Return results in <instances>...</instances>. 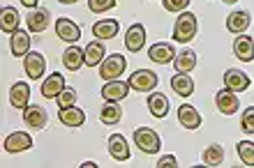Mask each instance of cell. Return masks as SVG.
<instances>
[{
	"instance_id": "18",
	"label": "cell",
	"mask_w": 254,
	"mask_h": 168,
	"mask_svg": "<svg viewBox=\"0 0 254 168\" xmlns=\"http://www.w3.org/2000/svg\"><path fill=\"white\" fill-rule=\"evenodd\" d=\"M65 90V76L63 74H49L44 81H42V94L47 97V99H56L58 94Z\"/></svg>"
},
{
	"instance_id": "30",
	"label": "cell",
	"mask_w": 254,
	"mask_h": 168,
	"mask_svg": "<svg viewBox=\"0 0 254 168\" xmlns=\"http://www.w3.org/2000/svg\"><path fill=\"white\" fill-rule=\"evenodd\" d=\"M171 87H174V92L178 94V97H190V94L194 92V81L188 74H178V72H176V76L171 79Z\"/></svg>"
},
{
	"instance_id": "15",
	"label": "cell",
	"mask_w": 254,
	"mask_h": 168,
	"mask_svg": "<svg viewBox=\"0 0 254 168\" xmlns=\"http://www.w3.org/2000/svg\"><path fill=\"white\" fill-rule=\"evenodd\" d=\"M47 108L44 106H37V104H33V106H28L26 111H23V122H26L30 129H44L47 127Z\"/></svg>"
},
{
	"instance_id": "2",
	"label": "cell",
	"mask_w": 254,
	"mask_h": 168,
	"mask_svg": "<svg viewBox=\"0 0 254 168\" xmlns=\"http://www.w3.org/2000/svg\"><path fill=\"white\" fill-rule=\"evenodd\" d=\"M134 143H136V148L141 152H146V155H155L157 150L162 148V138L160 134L150 127H139L134 129Z\"/></svg>"
},
{
	"instance_id": "28",
	"label": "cell",
	"mask_w": 254,
	"mask_h": 168,
	"mask_svg": "<svg viewBox=\"0 0 254 168\" xmlns=\"http://www.w3.org/2000/svg\"><path fill=\"white\" fill-rule=\"evenodd\" d=\"M174 67L178 74H190L194 67H196V53L194 51H181V53H176L174 58Z\"/></svg>"
},
{
	"instance_id": "24",
	"label": "cell",
	"mask_w": 254,
	"mask_h": 168,
	"mask_svg": "<svg viewBox=\"0 0 254 168\" xmlns=\"http://www.w3.org/2000/svg\"><path fill=\"white\" fill-rule=\"evenodd\" d=\"M58 118L65 127H81L83 122H86V113L81 111L79 106H67V108H61L58 111Z\"/></svg>"
},
{
	"instance_id": "12",
	"label": "cell",
	"mask_w": 254,
	"mask_h": 168,
	"mask_svg": "<svg viewBox=\"0 0 254 168\" xmlns=\"http://www.w3.org/2000/svg\"><path fill=\"white\" fill-rule=\"evenodd\" d=\"M109 155L114 157L116 162H127L129 159V143L123 134H111L109 136Z\"/></svg>"
},
{
	"instance_id": "20",
	"label": "cell",
	"mask_w": 254,
	"mask_h": 168,
	"mask_svg": "<svg viewBox=\"0 0 254 168\" xmlns=\"http://www.w3.org/2000/svg\"><path fill=\"white\" fill-rule=\"evenodd\" d=\"M33 148V136L26 131H14L5 138V150L7 152H23V150Z\"/></svg>"
},
{
	"instance_id": "29",
	"label": "cell",
	"mask_w": 254,
	"mask_h": 168,
	"mask_svg": "<svg viewBox=\"0 0 254 168\" xmlns=\"http://www.w3.org/2000/svg\"><path fill=\"white\" fill-rule=\"evenodd\" d=\"M123 118V108L118 106V101H107L100 111V120L104 125H118Z\"/></svg>"
},
{
	"instance_id": "37",
	"label": "cell",
	"mask_w": 254,
	"mask_h": 168,
	"mask_svg": "<svg viewBox=\"0 0 254 168\" xmlns=\"http://www.w3.org/2000/svg\"><path fill=\"white\" fill-rule=\"evenodd\" d=\"M157 166H162V168H174V166H178V162H176L174 155H167V157H160Z\"/></svg>"
},
{
	"instance_id": "9",
	"label": "cell",
	"mask_w": 254,
	"mask_h": 168,
	"mask_svg": "<svg viewBox=\"0 0 254 168\" xmlns=\"http://www.w3.org/2000/svg\"><path fill=\"white\" fill-rule=\"evenodd\" d=\"M56 35H58V40L67 42V44H74V42L81 37V28L76 26L72 19L63 16V19L56 21Z\"/></svg>"
},
{
	"instance_id": "6",
	"label": "cell",
	"mask_w": 254,
	"mask_h": 168,
	"mask_svg": "<svg viewBox=\"0 0 254 168\" xmlns=\"http://www.w3.org/2000/svg\"><path fill=\"white\" fill-rule=\"evenodd\" d=\"M26 23H28V30H30V33H44V30L51 26V12L44 9V7H35V9L28 12Z\"/></svg>"
},
{
	"instance_id": "3",
	"label": "cell",
	"mask_w": 254,
	"mask_h": 168,
	"mask_svg": "<svg viewBox=\"0 0 254 168\" xmlns=\"http://www.w3.org/2000/svg\"><path fill=\"white\" fill-rule=\"evenodd\" d=\"M125 67H127L125 55L121 53L107 55L100 65V76L104 81H116V79H121V74H125Z\"/></svg>"
},
{
	"instance_id": "19",
	"label": "cell",
	"mask_w": 254,
	"mask_h": 168,
	"mask_svg": "<svg viewBox=\"0 0 254 168\" xmlns=\"http://www.w3.org/2000/svg\"><path fill=\"white\" fill-rule=\"evenodd\" d=\"M250 23H252V16H250L248 12H243V9L231 12L227 16V30L234 35H243L250 28Z\"/></svg>"
},
{
	"instance_id": "36",
	"label": "cell",
	"mask_w": 254,
	"mask_h": 168,
	"mask_svg": "<svg viewBox=\"0 0 254 168\" xmlns=\"http://www.w3.org/2000/svg\"><path fill=\"white\" fill-rule=\"evenodd\" d=\"M192 0H162V5L167 12H185Z\"/></svg>"
},
{
	"instance_id": "17",
	"label": "cell",
	"mask_w": 254,
	"mask_h": 168,
	"mask_svg": "<svg viewBox=\"0 0 254 168\" xmlns=\"http://www.w3.org/2000/svg\"><path fill=\"white\" fill-rule=\"evenodd\" d=\"M148 58L153 62H157V65H169V62H174V58H176V48L171 46V44L160 42V44H153V46L148 48Z\"/></svg>"
},
{
	"instance_id": "26",
	"label": "cell",
	"mask_w": 254,
	"mask_h": 168,
	"mask_svg": "<svg viewBox=\"0 0 254 168\" xmlns=\"http://www.w3.org/2000/svg\"><path fill=\"white\" fill-rule=\"evenodd\" d=\"M63 65H65L69 72H79L81 65H86V51L79 46H69L63 53Z\"/></svg>"
},
{
	"instance_id": "14",
	"label": "cell",
	"mask_w": 254,
	"mask_h": 168,
	"mask_svg": "<svg viewBox=\"0 0 254 168\" xmlns=\"http://www.w3.org/2000/svg\"><path fill=\"white\" fill-rule=\"evenodd\" d=\"M234 53L238 60L243 62H252L254 60V37H250V35H238L234 42Z\"/></svg>"
},
{
	"instance_id": "38",
	"label": "cell",
	"mask_w": 254,
	"mask_h": 168,
	"mask_svg": "<svg viewBox=\"0 0 254 168\" xmlns=\"http://www.w3.org/2000/svg\"><path fill=\"white\" fill-rule=\"evenodd\" d=\"M37 2H40V0H21V5L28 7V9H35V7H37Z\"/></svg>"
},
{
	"instance_id": "13",
	"label": "cell",
	"mask_w": 254,
	"mask_h": 168,
	"mask_svg": "<svg viewBox=\"0 0 254 168\" xmlns=\"http://www.w3.org/2000/svg\"><path fill=\"white\" fill-rule=\"evenodd\" d=\"M250 76L245 74V72H241V69H227L224 72V87H229V90H234V92H245L250 87Z\"/></svg>"
},
{
	"instance_id": "21",
	"label": "cell",
	"mask_w": 254,
	"mask_h": 168,
	"mask_svg": "<svg viewBox=\"0 0 254 168\" xmlns=\"http://www.w3.org/2000/svg\"><path fill=\"white\" fill-rule=\"evenodd\" d=\"M178 122H181L185 129H199L203 120H201V113L192 104H183V106L178 108Z\"/></svg>"
},
{
	"instance_id": "23",
	"label": "cell",
	"mask_w": 254,
	"mask_h": 168,
	"mask_svg": "<svg viewBox=\"0 0 254 168\" xmlns=\"http://www.w3.org/2000/svg\"><path fill=\"white\" fill-rule=\"evenodd\" d=\"M19 9L16 7H2V12H0V30L2 33H16L19 30Z\"/></svg>"
},
{
	"instance_id": "35",
	"label": "cell",
	"mask_w": 254,
	"mask_h": 168,
	"mask_svg": "<svg viewBox=\"0 0 254 168\" xmlns=\"http://www.w3.org/2000/svg\"><path fill=\"white\" fill-rule=\"evenodd\" d=\"M241 127L245 134H254V106L245 108L243 111V118H241Z\"/></svg>"
},
{
	"instance_id": "40",
	"label": "cell",
	"mask_w": 254,
	"mask_h": 168,
	"mask_svg": "<svg viewBox=\"0 0 254 168\" xmlns=\"http://www.w3.org/2000/svg\"><path fill=\"white\" fill-rule=\"evenodd\" d=\"M95 166H97L95 162H86V164H83V168H95Z\"/></svg>"
},
{
	"instance_id": "25",
	"label": "cell",
	"mask_w": 254,
	"mask_h": 168,
	"mask_svg": "<svg viewBox=\"0 0 254 168\" xmlns=\"http://www.w3.org/2000/svg\"><path fill=\"white\" fill-rule=\"evenodd\" d=\"M83 51H86V65H88V67H100L102 60L107 58V48H104L102 40L90 42Z\"/></svg>"
},
{
	"instance_id": "1",
	"label": "cell",
	"mask_w": 254,
	"mask_h": 168,
	"mask_svg": "<svg viewBox=\"0 0 254 168\" xmlns=\"http://www.w3.org/2000/svg\"><path fill=\"white\" fill-rule=\"evenodd\" d=\"M196 33H199V19L192 12H181L174 26V40L178 44H188L196 37Z\"/></svg>"
},
{
	"instance_id": "8",
	"label": "cell",
	"mask_w": 254,
	"mask_h": 168,
	"mask_svg": "<svg viewBox=\"0 0 254 168\" xmlns=\"http://www.w3.org/2000/svg\"><path fill=\"white\" fill-rule=\"evenodd\" d=\"M129 83L127 81H121V79H116V81H104V87H102V97L104 101H121L125 99L127 94H129Z\"/></svg>"
},
{
	"instance_id": "31",
	"label": "cell",
	"mask_w": 254,
	"mask_h": 168,
	"mask_svg": "<svg viewBox=\"0 0 254 168\" xmlns=\"http://www.w3.org/2000/svg\"><path fill=\"white\" fill-rule=\"evenodd\" d=\"M224 162V148L222 145H210L203 150V164L206 166H220Z\"/></svg>"
},
{
	"instance_id": "22",
	"label": "cell",
	"mask_w": 254,
	"mask_h": 168,
	"mask_svg": "<svg viewBox=\"0 0 254 168\" xmlns=\"http://www.w3.org/2000/svg\"><path fill=\"white\" fill-rule=\"evenodd\" d=\"M9 48H12L14 58L28 55L30 53V35H28L26 30H16V33H12V37H9Z\"/></svg>"
},
{
	"instance_id": "7",
	"label": "cell",
	"mask_w": 254,
	"mask_h": 168,
	"mask_svg": "<svg viewBox=\"0 0 254 168\" xmlns=\"http://www.w3.org/2000/svg\"><path fill=\"white\" fill-rule=\"evenodd\" d=\"M215 104H217V111L224 115H234L238 108H241V101H238V94L234 92V90H229V87H224V90H217V94H215Z\"/></svg>"
},
{
	"instance_id": "34",
	"label": "cell",
	"mask_w": 254,
	"mask_h": 168,
	"mask_svg": "<svg viewBox=\"0 0 254 168\" xmlns=\"http://www.w3.org/2000/svg\"><path fill=\"white\" fill-rule=\"evenodd\" d=\"M116 7V0H88V9L93 14H102L107 9H114Z\"/></svg>"
},
{
	"instance_id": "16",
	"label": "cell",
	"mask_w": 254,
	"mask_h": 168,
	"mask_svg": "<svg viewBox=\"0 0 254 168\" xmlns=\"http://www.w3.org/2000/svg\"><path fill=\"white\" fill-rule=\"evenodd\" d=\"M118 30H121V23L116 19H100V21H95V26H93V35L102 42L114 40L116 35H118Z\"/></svg>"
},
{
	"instance_id": "4",
	"label": "cell",
	"mask_w": 254,
	"mask_h": 168,
	"mask_svg": "<svg viewBox=\"0 0 254 168\" xmlns=\"http://www.w3.org/2000/svg\"><path fill=\"white\" fill-rule=\"evenodd\" d=\"M157 74L150 72V69H136L132 76H129V87L136 90V92H153L155 87H157Z\"/></svg>"
},
{
	"instance_id": "33",
	"label": "cell",
	"mask_w": 254,
	"mask_h": 168,
	"mask_svg": "<svg viewBox=\"0 0 254 168\" xmlns=\"http://www.w3.org/2000/svg\"><path fill=\"white\" fill-rule=\"evenodd\" d=\"M56 99H58V108L74 106V104H76V90H74V87H65V90L56 97Z\"/></svg>"
},
{
	"instance_id": "41",
	"label": "cell",
	"mask_w": 254,
	"mask_h": 168,
	"mask_svg": "<svg viewBox=\"0 0 254 168\" xmlns=\"http://www.w3.org/2000/svg\"><path fill=\"white\" fill-rule=\"evenodd\" d=\"M222 2H227V5H231V2H236V0H222Z\"/></svg>"
},
{
	"instance_id": "39",
	"label": "cell",
	"mask_w": 254,
	"mask_h": 168,
	"mask_svg": "<svg viewBox=\"0 0 254 168\" xmlns=\"http://www.w3.org/2000/svg\"><path fill=\"white\" fill-rule=\"evenodd\" d=\"M58 2H63V5H74V2H79V0H58Z\"/></svg>"
},
{
	"instance_id": "5",
	"label": "cell",
	"mask_w": 254,
	"mask_h": 168,
	"mask_svg": "<svg viewBox=\"0 0 254 168\" xmlns=\"http://www.w3.org/2000/svg\"><path fill=\"white\" fill-rule=\"evenodd\" d=\"M23 69H26V76L28 79H42L44 72H47V60H44V55L37 53V51H30L28 55H23Z\"/></svg>"
},
{
	"instance_id": "32",
	"label": "cell",
	"mask_w": 254,
	"mask_h": 168,
	"mask_svg": "<svg viewBox=\"0 0 254 168\" xmlns=\"http://www.w3.org/2000/svg\"><path fill=\"white\" fill-rule=\"evenodd\" d=\"M238 150V157H241V162L245 166H254V143L252 141H241L236 145Z\"/></svg>"
},
{
	"instance_id": "10",
	"label": "cell",
	"mask_w": 254,
	"mask_h": 168,
	"mask_svg": "<svg viewBox=\"0 0 254 168\" xmlns=\"http://www.w3.org/2000/svg\"><path fill=\"white\" fill-rule=\"evenodd\" d=\"M146 44V28L141 26V23H134V26L127 28L125 33V46L127 51H132V53H139L141 48Z\"/></svg>"
},
{
	"instance_id": "27",
	"label": "cell",
	"mask_w": 254,
	"mask_h": 168,
	"mask_svg": "<svg viewBox=\"0 0 254 168\" xmlns=\"http://www.w3.org/2000/svg\"><path fill=\"white\" fill-rule=\"evenodd\" d=\"M148 111L155 115V118H167L169 113V99L162 92H150L148 94Z\"/></svg>"
},
{
	"instance_id": "11",
	"label": "cell",
	"mask_w": 254,
	"mask_h": 168,
	"mask_svg": "<svg viewBox=\"0 0 254 168\" xmlns=\"http://www.w3.org/2000/svg\"><path fill=\"white\" fill-rule=\"evenodd\" d=\"M9 101H12L14 108H19V111H26L30 106V85L26 81H19L14 83L12 90H9Z\"/></svg>"
}]
</instances>
